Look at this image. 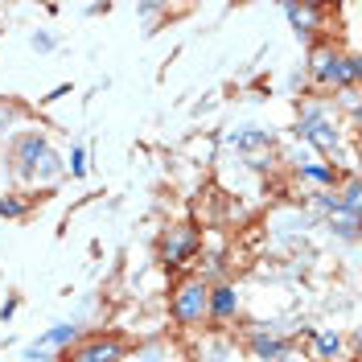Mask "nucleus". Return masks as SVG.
<instances>
[{
	"label": "nucleus",
	"instance_id": "nucleus-4",
	"mask_svg": "<svg viewBox=\"0 0 362 362\" xmlns=\"http://www.w3.org/2000/svg\"><path fill=\"white\" fill-rule=\"evenodd\" d=\"M202 247V235H198V226L181 223V226H169L165 230V239H160V259H165V268H181L185 259H194V251Z\"/></svg>",
	"mask_w": 362,
	"mask_h": 362
},
{
	"label": "nucleus",
	"instance_id": "nucleus-14",
	"mask_svg": "<svg viewBox=\"0 0 362 362\" xmlns=\"http://www.w3.org/2000/svg\"><path fill=\"white\" fill-rule=\"evenodd\" d=\"M0 214H4V218H21L25 206H21V202H13V198H0Z\"/></svg>",
	"mask_w": 362,
	"mask_h": 362
},
{
	"label": "nucleus",
	"instance_id": "nucleus-13",
	"mask_svg": "<svg viewBox=\"0 0 362 362\" xmlns=\"http://www.w3.org/2000/svg\"><path fill=\"white\" fill-rule=\"evenodd\" d=\"M13 115H17V103H8V99H0V132H8V124H13Z\"/></svg>",
	"mask_w": 362,
	"mask_h": 362
},
{
	"label": "nucleus",
	"instance_id": "nucleus-15",
	"mask_svg": "<svg viewBox=\"0 0 362 362\" xmlns=\"http://www.w3.org/2000/svg\"><path fill=\"white\" fill-rule=\"evenodd\" d=\"M305 177H313V181H334V169H321V165H309V169H305Z\"/></svg>",
	"mask_w": 362,
	"mask_h": 362
},
{
	"label": "nucleus",
	"instance_id": "nucleus-9",
	"mask_svg": "<svg viewBox=\"0 0 362 362\" xmlns=\"http://www.w3.org/2000/svg\"><path fill=\"white\" fill-rule=\"evenodd\" d=\"M284 13H288V21L296 25V33H313V21H317L313 4H288Z\"/></svg>",
	"mask_w": 362,
	"mask_h": 362
},
{
	"label": "nucleus",
	"instance_id": "nucleus-10",
	"mask_svg": "<svg viewBox=\"0 0 362 362\" xmlns=\"http://www.w3.org/2000/svg\"><path fill=\"white\" fill-rule=\"evenodd\" d=\"M251 350H255V358H268V362H276L280 354H284V341H276V338H264V334H255V338H251Z\"/></svg>",
	"mask_w": 362,
	"mask_h": 362
},
{
	"label": "nucleus",
	"instance_id": "nucleus-8",
	"mask_svg": "<svg viewBox=\"0 0 362 362\" xmlns=\"http://www.w3.org/2000/svg\"><path fill=\"white\" fill-rule=\"evenodd\" d=\"M74 338H78V329H74V325H54V329H45L42 338L33 341V350H54V346H70Z\"/></svg>",
	"mask_w": 362,
	"mask_h": 362
},
{
	"label": "nucleus",
	"instance_id": "nucleus-11",
	"mask_svg": "<svg viewBox=\"0 0 362 362\" xmlns=\"http://www.w3.org/2000/svg\"><path fill=\"white\" fill-rule=\"evenodd\" d=\"M338 350H341L338 334H317V354H321V358H338Z\"/></svg>",
	"mask_w": 362,
	"mask_h": 362
},
{
	"label": "nucleus",
	"instance_id": "nucleus-3",
	"mask_svg": "<svg viewBox=\"0 0 362 362\" xmlns=\"http://www.w3.org/2000/svg\"><path fill=\"white\" fill-rule=\"evenodd\" d=\"M17 165H21V173L29 181L58 173V157L49 153V144H45L42 136H25L21 144H17Z\"/></svg>",
	"mask_w": 362,
	"mask_h": 362
},
{
	"label": "nucleus",
	"instance_id": "nucleus-7",
	"mask_svg": "<svg viewBox=\"0 0 362 362\" xmlns=\"http://www.w3.org/2000/svg\"><path fill=\"white\" fill-rule=\"evenodd\" d=\"M235 309H239V293H235L230 284L210 288V309H206V317H214V321H230Z\"/></svg>",
	"mask_w": 362,
	"mask_h": 362
},
{
	"label": "nucleus",
	"instance_id": "nucleus-1",
	"mask_svg": "<svg viewBox=\"0 0 362 362\" xmlns=\"http://www.w3.org/2000/svg\"><path fill=\"white\" fill-rule=\"evenodd\" d=\"M210 309V284L206 280H185L173 293V321L177 325H198Z\"/></svg>",
	"mask_w": 362,
	"mask_h": 362
},
{
	"label": "nucleus",
	"instance_id": "nucleus-6",
	"mask_svg": "<svg viewBox=\"0 0 362 362\" xmlns=\"http://www.w3.org/2000/svg\"><path fill=\"white\" fill-rule=\"evenodd\" d=\"M119 358H124V341L119 338H90L74 354H66V362H119Z\"/></svg>",
	"mask_w": 362,
	"mask_h": 362
},
{
	"label": "nucleus",
	"instance_id": "nucleus-5",
	"mask_svg": "<svg viewBox=\"0 0 362 362\" xmlns=\"http://www.w3.org/2000/svg\"><path fill=\"white\" fill-rule=\"evenodd\" d=\"M300 136H305L309 144H317L321 153H329V157H334V153L341 148V136H338V124H334V115H329V112H317V107L300 115Z\"/></svg>",
	"mask_w": 362,
	"mask_h": 362
},
{
	"label": "nucleus",
	"instance_id": "nucleus-12",
	"mask_svg": "<svg viewBox=\"0 0 362 362\" xmlns=\"http://www.w3.org/2000/svg\"><path fill=\"white\" fill-rule=\"evenodd\" d=\"M70 173H74V177H83V173H87V153H83V148H74V153H70Z\"/></svg>",
	"mask_w": 362,
	"mask_h": 362
},
{
	"label": "nucleus",
	"instance_id": "nucleus-2",
	"mask_svg": "<svg viewBox=\"0 0 362 362\" xmlns=\"http://www.w3.org/2000/svg\"><path fill=\"white\" fill-rule=\"evenodd\" d=\"M358 58L354 54H338V49H317L313 58V74L321 83H329V87H350L354 78H358Z\"/></svg>",
	"mask_w": 362,
	"mask_h": 362
}]
</instances>
